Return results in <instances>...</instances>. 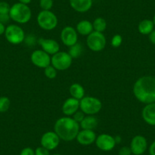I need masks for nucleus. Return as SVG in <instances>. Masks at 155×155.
<instances>
[{
	"label": "nucleus",
	"mask_w": 155,
	"mask_h": 155,
	"mask_svg": "<svg viewBox=\"0 0 155 155\" xmlns=\"http://www.w3.org/2000/svg\"><path fill=\"white\" fill-rule=\"evenodd\" d=\"M133 94L142 104L155 103V78L149 75L139 78L134 84Z\"/></svg>",
	"instance_id": "1"
},
{
	"label": "nucleus",
	"mask_w": 155,
	"mask_h": 155,
	"mask_svg": "<svg viewBox=\"0 0 155 155\" xmlns=\"http://www.w3.org/2000/svg\"><path fill=\"white\" fill-rule=\"evenodd\" d=\"M80 124L70 116H65L56 120L54 126V132L60 140L71 141L76 139L79 132Z\"/></svg>",
	"instance_id": "2"
},
{
	"label": "nucleus",
	"mask_w": 155,
	"mask_h": 155,
	"mask_svg": "<svg viewBox=\"0 0 155 155\" xmlns=\"http://www.w3.org/2000/svg\"><path fill=\"white\" fill-rule=\"evenodd\" d=\"M31 15H32L31 10L28 5L17 2L12 5L11 8H10V18L17 23H28L31 20Z\"/></svg>",
	"instance_id": "3"
},
{
	"label": "nucleus",
	"mask_w": 155,
	"mask_h": 155,
	"mask_svg": "<svg viewBox=\"0 0 155 155\" xmlns=\"http://www.w3.org/2000/svg\"><path fill=\"white\" fill-rule=\"evenodd\" d=\"M37 24L40 28L45 31H52L58 25V18L56 15L51 11H41L37 18Z\"/></svg>",
	"instance_id": "4"
},
{
	"label": "nucleus",
	"mask_w": 155,
	"mask_h": 155,
	"mask_svg": "<svg viewBox=\"0 0 155 155\" xmlns=\"http://www.w3.org/2000/svg\"><path fill=\"white\" fill-rule=\"evenodd\" d=\"M80 109L86 115H94L102 109V102L94 97H84L80 101Z\"/></svg>",
	"instance_id": "5"
},
{
	"label": "nucleus",
	"mask_w": 155,
	"mask_h": 155,
	"mask_svg": "<svg viewBox=\"0 0 155 155\" xmlns=\"http://www.w3.org/2000/svg\"><path fill=\"white\" fill-rule=\"evenodd\" d=\"M5 37L8 43L18 45L25 41V34L24 30L18 25H10L5 29Z\"/></svg>",
	"instance_id": "6"
},
{
	"label": "nucleus",
	"mask_w": 155,
	"mask_h": 155,
	"mask_svg": "<svg viewBox=\"0 0 155 155\" xmlns=\"http://www.w3.org/2000/svg\"><path fill=\"white\" fill-rule=\"evenodd\" d=\"M107 44V40L103 33L93 31L87 37V45L91 50L100 52L104 50Z\"/></svg>",
	"instance_id": "7"
},
{
	"label": "nucleus",
	"mask_w": 155,
	"mask_h": 155,
	"mask_svg": "<svg viewBox=\"0 0 155 155\" xmlns=\"http://www.w3.org/2000/svg\"><path fill=\"white\" fill-rule=\"evenodd\" d=\"M72 63V58L68 53L59 51L53 55L51 58V64L56 70L64 71L69 68Z\"/></svg>",
	"instance_id": "8"
},
{
	"label": "nucleus",
	"mask_w": 155,
	"mask_h": 155,
	"mask_svg": "<svg viewBox=\"0 0 155 155\" xmlns=\"http://www.w3.org/2000/svg\"><path fill=\"white\" fill-rule=\"evenodd\" d=\"M31 59L35 66L41 68H47L51 64V58L50 55L43 50H37L33 52Z\"/></svg>",
	"instance_id": "9"
},
{
	"label": "nucleus",
	"mask_w": 155,
	"mask_h": 155,
	"mask_svg": "<svg viewBox=\"0 0 155 155\" xmlns=\"http://www.w3.org/2000/svg\"><path fill=\"white\" fill-rule=\"evenodd\" d=\"M60 138L55 132H45L41 138V146L47 148V150H52L56 149L59 146Z\"/></svg>",
	"instance_id": "10"
},
{
	"label": "nucleus",
	"mask_w": 155,
	"mask_h": 155,
	"mask_svg": "<svg viewBox=\"0 0 155 155\" xmlns=\"http://www.w3.org/2000/svg\"><path fill=\"white\" fill-rule=\"evenodd\" d=\"M95 143L97 147L103 151H110L113 150L116 144L114 137L108 134H101L98 135Z\"/></svg>",
	"instance_id": "11"
},
{
	"label": "nucleus",
	"mask_w": 155,
	"mask_h": 155,
	"mask_svg": "<svg viewBox=\"0 0 155 155\" xmlns=\"http://www.w3.org/2000/svg\"><path fill=\"white\" fill-rule=\"evenodd\" d=\"M78 32L76 29L70 26H67L62 29L61 32V41L64 45L70 47L78 43Z\"/></svg>",
	"instance_id": "12"
},
{
	"label": "nucleus",
	"mask_w": 155,
	"mask_h": 155,
	"mask_svg": "<svg viewBox=\"0 0 155 155\" xmlns=\"http://www.w3.org/2000/svg\"><path fill=\"white\" fill-rule=\"evenodd\" d=\"M129 147L132 154L142 155L147 148V139L142 135H135L131 141Z\"/></svg>",
	"instance_id": "13"
},
{
	"label": "nucleus",
	"mask_w": 155,
	"mask_h": 155,
	"mask_svg": "<svg viewBox=\"0 0 155 155\" xmlns=\"http://www.w3.org/2000/svg\"><path fill=\"white\" fill-rule=\"evenodd\" d=\"M96 134L94 130L89 129H82L79 131L76 137V140L80 144L84 146L90 145L96 141Z\"/></svg>",
	"instance_id": "14"
},
{
	"label": "nucleus",
	"mask_w": 155,
	"mask_h": 155,
	"mask_svg": "<svg viewBox=\"0 0 155 155\" xmlns=\"http://www.w3.org/2000/svg\"><path fill=\"white\" fill-rule=\"evenodd\" d=\"M42 50L49 55H54L59 51V44L53 39L41 38L38 41Z\"/></svg>",
	"instance_id": "15"
},
{
	"label": "nucleus",
	"mask_w": 155,
	"mask_h": 155,
	"mask_svg": "<svg viewBox=\"0 0 155 155\" xmlns=\"http://www.w3.org/2000/svg\"><path fill=\"white\" fill-rule=\"evenodd\" d=\"M80 108V101L75 98L70 97L65 100L62 104V113L67 116H73Z\"/></svg>",
	"instance_id": "16"
},
{
	"label": "nucleus",
	"mask_w": 155,
	"mask_h": 155,
	"mask_svg": "<svg viewBox=\"0 0 155 155\" xmlns=\"http://www.w3.org/2000/svg\"><path fill=\"white\" fill-rule=\"evenodd\" d=\"M141 116L147 124L155 126V103L146 104L141 112Z\"/></svg>",
	"instance_id": "17"
},
{
	"label": "nucleus",
	"mask_w": 155,
	"mask_h": 155,
	"mask_svg": "<svg viewBox=\"0 0 155 155\" xmlns=\"http://www.w3.org/2000/svg\"><path fill=\"white\" fill-rule=\"evenodd\" d=\"M70 6L80 13L88 12L93 5V0H69Z\"/></svg>",
	"instance_id": "18"
},
{
	"label": "nucleus",
	"mask_w": 155,
	"mask_h": 155,
	"mask_svg": "<svg viewBox=\"0 0 155 155\" xmlns=\"http://www.w3.org/2000/svg\"><path fill=\"white\" fill-rule=\"evenodd\" d=\"M78 34L83 36H88L94 31L93 24L87 20H82L78 23L76 26Z\"/></svg>",
	"instance_id": "19"
},
{
	"label": "nucleus",
	"mask_w": 155,
	"mask_h": 155,
	"mask_svg": "<svg viewBox=\"0 0 155 155\" xmlns=\"http://www.w3.org/2000/svg\"><path fill=\"white\" fill-rule=\"evenodd\" d=\"M79 124L80 128H81L82 129L94 130L97 126L98 120L95 116H94V115H87Z\"/></svg>",
	"instance_id": "20"
},
{
	"label": "nucleus",
	"mask_w": 155,
	"mask_h": 155,
	"mask_svg": "<svg viewBox=\"0 0 155 155\" xmlns=\"http://www.w3.org/2000/svg\"><path fill=\"white\" fill-rule=\"evenodd\" d=\"M153 28H154V24L153 21L144 19L138 24V30L140 34L143 35H149L153 31Z\"/></svg>",
	"instance_id": "21"
},
{
	"label": "nucleus",
	"mask_w": 155,
	"mask_h": 155,
	"mask_svg": "<svg viewBox=\"0 0 155 155\" xmlns=\"http://www.w3.org/2000/svg\"><path fill=\"white\" fill-rule=\"evenodd\" d=\"M69 93L71 95V97L81 101L84 97V89L82 85L78 83H74L69 87Z\"/></svg>",
	"instance_id": "22"
},
{
	"label": "nucleus",
	"mask_w": 155,
	"mask_h": 155,
	"mask_svg": "<svg viewBox=\"0 0 155 155\" xmlns=\"http://www.w3.org/2000/svg\"><path fill=\"white\" fill-rule=\"evenodd\" d=\"M92 24H93V28L94 31H97V32L101 33L104 32L107 26V21H106L105 19L101 17L97 18Z\"/></svg>",
	"instance_id": "23"
},
{
	"label": "nucleus",
	"mask_w": 155,
	"mask_h": 155,
	"mask_svg": "<svg viewBox=\"0 0 155 155\" xmlns=\"http://www.w3.org/2000/svg\"><path fill=\"white\" fill-rule=\"evenodd\" d=\"M82 53V46L79 43H77L74 45L69 47L68 54L71 56V58H78L81 56Z\"/></svg>",
	"instance_id": "24"
},
{
	"label": "nucleus",
	"mask_w": 155,
	"mask_h": 155,
	"mask_svg": "<svg viewBox=\"0 0 155 155\" xmlns=\"http://www.w3.org/2000/svg\"><path fill=\"white\" fill-rule=\"evenodd\" d=\"M11 101L7 97H0V113H5L9 109Z\"/></svg>",
	"instance_id": "25"
},
{
	"label": "nucleus",
	"mask_w": 155,
	"mask_h": 155,
	"mask_svg": "<svg viewBox=\"0 0 155 155\" xmlns=\"http://www.w3.org/2000/svg\"><path fill=\"white\" fill-rule=\"evenodd\" d=\"M44 74L49 79H54L57 75V70L53 65H49L44 68Z\"/></svg>",
	"instance_id": "26"
},
{
	"label": "nucleus",
	"mask_w": 155,
	"mask_h": 155,
	"mask_svg": "<svg viewBox=\"0 0 155 155\" xmlns=\"http://www.w3.org/2000/svg\"><path fill=\"white\" fill-rule=\"evenodd\" d=\"M40 7L44 11H50L53 6V0H40Z\"/></svg>",
	"instance_id": "27"
},
{
	"label": "nucleus",
	"mask_w": 155,
	"mask_h": 155,
	"mask_svg": "<svg viewBox=\"0 0 155 155\" xmlns=\"http://www.w3.org/2000/svg\"><path fill=\"white\" fill-rule=\"evenodd\" d=\"M122 43H123V37L120 34L114 35L111 40V46L114 48H117L120 46H121Z\"/></svg>",
	"instance_id": "28"
},
{
	"label": "nucleus",
	"mask_w": 155,
	"mask_h": 155,
	"mask_svg": "<svg viewBox=\"0 0 155 155\" xmlns=\"http://www.w3.org/2000/svg\"><path fill=\"white\" fill-rule=\"evenodd\" d=\"M11 6L6 2H0V15L9 14Z\"/></svg>",
	"instance_id": "29"
},
{
	"label": "nucleus",
	"mask_w": 155,
	"mask_h": 155,
	"mask_svg": "<svg viewBox=\"0 0 155 155\" xmlns=\"http://www.w3.org/2000/svg\"><path fill=\"white\" fill-rule=\"evenodd\" d=\"M84 117H85V116H84V113H83L81 110V111H78H78L76 112L74 115H73L72 118L74 119V120H75L77 123H80L83 120H84Z\"/></svg>",
	"instance_id": "30"
},
{
	"label": "nucleus",
	"mask_w": 155,
	"mask_h": 155,
	"mask_svg": "<svg viewBox=\"0 0 155 155\" xmlns=\"http://www.w3.org/2000/svg\"><path fill=\"white\" fill-rule=\"evenodd\" d=\"M34 151H35V155H50V150H47V148L44 147L43 146L37 147Z\"/></svg>",
	"instance_id": "31"
},
{
	"label": "nucleus",
	"mask_w": 155,
	"mask_h": 155,
	"mask_svg": "<svg viewBox=\"0 0 155 155\" xmlns=\"http://www.w3.org/2000/svg\"><path fill=\"white\" fill-rule=\"evenodd\" d=\"M132 150L130 147L123 146L119 150V155H132Z\"/></svg>",
	"instance_id": "32"
},
{
	"label": "nucleus",
	"mask_w": 155,
	"mask_h": 155,
	"mask_svg": "<svg viewBox=\"0 0 155 155\" xmlns=\"http://www.w3.org/2000/svg\"><path fill=\"white\" fill-rule=\"evenodd\" d=\"M20 155H35V151L31 147H25L21 150Z\"/></svg>",
	"instance_id": "33"
},
{
	"label": "nucleus",
	"mask_w": 155,
	"mask_h": 155,
	"mask_svg": "<svg viewBox=\"0 0 155 155\" xmlns=\"http://www.w3.org/2000/svg\"><path fill=\"white\" fill-rule=\"evenodd\" d=\"M10 18V16H9V14H5V15H0V22L2 24H4L5 25V23H7V22L9 21Z\"/></svg>",
	"instance_id": "34"
},
{
	"label": "nucleus",
	"mask_w": 155,
	"mask_h": 155,
	"mask_svg": "<svg viewBox=\"0 0 155 155\" xmlns=\"http://www.w3.org/2000/svg\"><path fill=\"white\" fill-rule=\"evenodd\" d=\"M149 154L155 155V140L151 143L149 147Z\"/></svg>",
	"instance_id": "35"
},
{
	"label": "nucleus",
	"mask_w": 155,
	"mask_h": 155,
	"mask_svg": "<svg viewBox=\"0 0 155 155\" xmlns=\"http://www.w3.org/2000/svg\"><path fill=\"white\" fill-rule=\"evenodd\" d=\"M149 40H150V43L155 45V30H153L150 34H149Z\"/></svg>",
	"instance_id": "36"
},
{
	"label": "nucleus",
	"mask_w": 155,
	"mask_h": 155,
	"mask_svg": "<svg viewBox=\"0 0 155 155\" xmlns=\"http://www.w3.org/2000/svg\"><path fill=\"white\" fill-rule=\"evenodd\" d=\"M5 29H6V28H5V25L0 22V35L5 34Z\"/></svg>",
	"instance_id": "37"
},
{
	"label": "nucleus",
	"mask_w": 155,
	"mask_h": 155,
	"mask_svg": "<svg viewBox=\"0 0 155 155\" xmlns=\"http://www.w3.org/2000/svg\"><path fill=\"white\" fill-rule=\"evenodd\" d=\"M31 1H32V0H18V2L25 4V5H28V4L31 3Z\"/></svg>",
	"instance_id": "38"
},
{
	"label": "nucleus",
	"mask_w": 155,
	"mask_h": 155,
	"mask_svg": "<svg viewBox=\"0 0 155 155\" xmlns=\"http://www.w3.org/2000/svg\"><path fill=\"white\" fill-rule=\"evenodd\" d=\"M114 138H115V141H116V144H117V143L121 142V138H120V136H116V137H114Z\"/></svg>",
	"instance_id": "39"
},
{
	"label": "nucleus",
	"mask_w": 155,
	"mask_h": 155,
	"mask_svg": "<svg viewBox=\"0 0 155 155\" xmlns=\"http://www.w3.org/2000/svg\"><path fill=\"white\" fill-rule=\"evenodd\" d=\"M153 24H154V26H155V14H154V16H153Z\"/></svg>",
	"instance_id": "40"
},
{
	"label": "nucleus",
	"mask_w": 155,
	"mask_h": 155,
	"mask_svg": "<svg viewBox=\"0 0 155 155\" xmlns=\"http://www.w3.org/2000/svg\"><path fill=\"white\" fill-rule=\"evenodd\" d=\"M53 155H62V154H59V153H55V154H53Z\"/></svg>",
	"instance_id": "41"
},
{
	"label": "nucleus",
	"mask_w": 155,
	"mask_h": 155,
	"mask_svg": "<svg viewBox=\"0 0 155 155\" xmlns=\"http://www.w3.org/2000/svg\"><path fill=\"white\" fill-rule=\"evenodd\" d=\"M133 155H134V154H133Z\"/></svg>",
	"instance_id": "42"
}]
</instances>
